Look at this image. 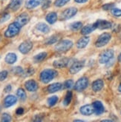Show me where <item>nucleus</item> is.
I'll list each match as a JSON object with an SVG mask.
<instances>
[{
  "instance_id": "1",
  "label": "nucleus",
  "mask_w": 121,
  "mask_h": 122,
  "mask_svg": "<svg viewBox=\"0 0 121 122\" xmlns=\"http://www.w3.org/2000/svg\"><path fill=\"white\" fill-rule=\"evenodd\" d=\"M58 75L57 71L53 69H46L41 72L40 73V80L42 83L47 84Z\"/></svg>"
},
{
  "instance_id": "2",
  "label": "nucleus",
  "mask_w": 121,
  "mask_h": 122,
  "mask_svg": "<svg viewBox=\"0 0 121 122\" xmlns=\"http://www.w3.org/2000/svg\"><path fill=\"white\" fill-rule=\"evenodd\" d=\"M73 47V42L71 40H62L55 46V50L58 53H66Z\"/></svg>"
},
{
  "instance_id": "3",
  "label": "nucleus",
  "mask_w": 121,
  "mask_h": 122,
  "mask_svg": "<svg viewBox=\"0 0 121 122\" xmlns=\"http://www.w3.org/2000/svg\"><path fill=\"white\" fill-rule=\"evenodd\" d=\"M20 27L14 21L8 25V29L5 32V36L7 38H12L16 36L20 31Z\"/></svg>"
},
{
  "instance_id": "4",
  "label": "nucleus",
  "mask_w": 121,
  "mask_h": 122,
  "mask_svg": "<svg viewBox=\"0 0 121 122\" xmlns=\"http://www.w3.org/2000/svg\"><path fill=\"white\" fill-rule=\"evenodd\" d=\"M111 38V36L109 33H104L101 34L98 37V39L95 43L96 47H102L106 45L109 42Z\"/></svg>"
},
{
  "instance_id": "5",
  "label": "nucleus",
  "mask_w": 121,
  "mask_h": 122,
  "mask_svg": "<svg viewBox=\"0 0 121 122\" xmlns=\"http://www.w3.org/2000/svg\"><path fill=\"white\" fill-rule=\"evenodd\" d=\"M88 86V79L87 77H82L76 82L74 89L77 91H82Z\"/></svg>"
},
{
  "instance_id": "6",
  "label": "nucleus",
  "mask_w": 121,
  "mask_h": 122,
  "mask_svg": "<svg viewBox=\"0 0 121 122\" xmlns=\"http://www.w3.org/2000/svg\"><path fill=\"white\" fill-rule=\"evenodd\" d=\"M114 57V51L112 50H107L104 51L99 56V61L100 64H105L109 62Z\"/></svg>"
},
{
  "instance_id": "7",
  "label": "nucleus",
  "mask_w": 121,
  "mask_h": 122,
  "mask_svg": "<svg viewBox=\"0 0 121 122\" xmlns=\"http://www.w3.org/2000/svg\"><path fill=\"white\" fill-rule=\"evenodd\" d=\"M29 15L27 13H22L19 14V15L16 17L15 19V22L20 27H22L24 25H25L28 21H29Z\"/></svg>"
},
{
  "instance_id": "8",
  "label": "nucleus",
  "mask_w": 121,
  "mask_h": 122,
  "mask_svg": "<svg viewBox=\"0 0 121 122\" xmlns=\"http://www.w3.org/2000/svg\"><path fill=\"white\" fill-rule=\"evenodd\" d=\"M85 65V61H78L74 62L72 67L69 69V72L71 74H75L77 73L78 72L80 71Z\"/></svg>"
},
{
  "instance_id": "9",
  "label": "nucleus",
  "mask_w": 121,
  "mask_h": 122,
  "mask_svg": "<svg viewBox=\"0 0 121 122\" xmlns=\"http://www.w3.org/2000/svg\"><path fill=\"white\" fill-rule=\"evenodd\" d=\"M33 47L32 42L30 41H25L21 44L19 47V51L22 54H26L29 53V51Z\"/></svg>"
},
{
  "instance_id": "10",
  "label": "nucleus",
  "mask_w": 121,
  "mask_h": 122,
  "mask_svg": "<svg viewBox=\"0 0 121 122\" xmlns=\"http://www.w3.org/2000/svg\"><path fill=\"white\" fill-rule=\"evenodd\" d=\"M77 13V9L76 8H69L63 11L62 13V17L63 19H69L76 15Z\"/></svg>"
},
{
  "instance_id": "11",
  "label": "nucleus",
  "mask_w": 121,
  "mask_h": 122,
  "mask_svg": "<svg viewBox=\"0 0 121 122\" xmlns=\"http://www.w3.org/2000/svg\"><path fill=\"white\" fill-rule=\"evenodd\" d=\"M97 28H99L100 30H105V29H109V28L111 27L112 24L109 21L105 20H97L94 23Z\"/></svg>"
},
{
  "instance_id": "12",
  "label": "nucleus",
  "mask_w": 121,
  "mask_h": 122,
  "mask_svg": "<svg viewBox=\"0 0 121 122\" xmlns=\"http://www.w3.org/2000/svg\"><path fill=\"white\" fill-rule=\"evenodd\" d=\"M25 87L28 91L34 92L38 89V84L37 83V81L35 80L31 79V80L27 81L25 83Z\"/></svg>"
},
{
  "instance_id": "13",
  "label": "nucleus",
  "mask_w": 121,
  "mask_h": 122,
  "mask_svg": "<svg viewBox=\"0 0 121 122\" xmlns=\"http://www.w3.org/2000/svg\"><path fill=\"white\" fill-rule=\"evenodd\" d=\"M17 102V98L16 96H14L13 95H9L8 96H6L5 100H4V106L6 108L10 107L13 106L14 104H16Z\"/></svg>"
},
{
  "instance_id": "14",
  "label": "nucleus",
  "mask_w": 121,
  "mask_h": 122,
  "mask_svg": "<svg viewBox=\"0 0 121 122\" xmlns=\"http://www.w3.org/2000/svg\"><path fill=\"white\" fill-rule=\"evenodd\" d=\"M69 63V59L68 58H62L59 60H56L54 61V66L56 68H63L66 67Z\"/></svg>"
},
{
  "instance_id": "15",
  "label": "nucleus",
  "mask_w": 121,
  "mask_h": 122,
  "mask_svg": "<svg viewBox=\"0 0 121 122\" xmlns=\"http://www.w3.org/2000/svg\"><path fill=\"white\" fill-rule=\"evenodd\" d=\"M45 0H26L25 1V7L28 9H33L37 8V6L41 5Z\"/></svg>"
},
{
  "instance_id": "16",
  "label": "nucleus",
  "mask_w": 121,
  "mask_h": 122,
  "mask_svg": "<svg viewBox=\"0 0 121 122\" xmlns=\"http://www.w3.org/2000/svg\"><path fill=\"white\" fill-rule=\"evenodd\" d=\"M80 111L82 115H84V116H90V115L93 114L94 112L93 105H91V104L82 106V107H80Z\"/></svg>"
},
{
  "instance_id": "17",
  "label": "nucleus",
  "mask_w": 121,
  "mask_h": 122,
  "mask_svg": "<svg viewBox=\"0 0 121 122\" xmlns=\"http://www.w3.org/2000/svg\"><path fill=\"white\" fill-rule=\"evenodd\" d=\"M22 2L23 0H11L8 5V8L13 11H16L20 8Z\"/></svg>"
},
{
  "instance_id": "18",
  "label": "nucleus",
  "mask_w": 121,
  "mask_h": 122,
  "mask_svg": "<svg viewBox=\"0 0 121 122\" xmlns=\"http://www.w3.org/2000/svg\"><path fill=\"white\" fill-rule=\"evenodd\" d=\"M93 107H94V112L97 115H101L104 112V107L102 104V102L97 101L94 102L93 103Z\"/></svg>"
},
{
  "instance_id": "19",
  "label": "nucleus",
  "mask_w": 121,
  "mask_h": 122,
  "mask_svg": "<svg viewBox=\"0 0 121 122\" xmlns=\"http://www.w3.org/2000/svg\"><path fill=\"white\" fill-rule=\"evenodd\" d=\"M95 29H97V27L95 24H91V25H85V27H82L81 29V34L82 35H88L91 33V32H93Z\"/></svg>"
},
{
  "instance_id": "20",
  "label": "nucleus",
  "mask_w": 121,
  "mask_h": 122,
  "mask_svg": "<svg viewBox=\"0 0 121 122\" xmlns=\"http://www.w3.org/2000/svg\"><path fill=\"white\" fill-rule=\"evenodd\" d=\"M89 40H90V38L88 36H84V37L80 38L77 42V45H76L77 47L79 49H82V48L85 47L88 44Z\"/></svg>"
},
{
  "instance_id": "21",
  "label": "nucleus",
  "mask_w": 121,
  "mask_h": 122,
  "mask_svg": "<svg viewBox=\"0 0 121 122\" xmlns=\"http://www.w3.org/2000/svg\"><path fill=\"white\" fill-rule=\"evenodd\" d=\"M62 87V85L61 83H54L48 87V92L49 93H54L61 90Z\"/></svg>"
},
{
  "instance_id": "22",
  "label": "nucleus",
  "mask_w": 121,
  "mask_h": 122,
  "mask_svg": "<svg viewBox=\"0 0 121 122\" xmlns=\"http://www.w3.org/2000/svg\"><path fill=\"white\" fill-rule=\"evenodd\" d=\"M17 60V56L15 53H9L6 55L5 61L7 64H14Z\"/></svg>"
},
{
  "instance_id": "23",
  "label": "nucleus",
  "mask_w": 121,
  "mask_h": 122,
  "mask_svg": "<svg viewBox=\"0 0 121 122\" xmlns=\"http://www.w3.org/2000/svg\"><path fill=\"white\" fill-rule=\"evenodd\" d=\"M45 19L49 24L53 25L56 22V20H57V14H56V13H55V12L49 13L47 14Z\"/></svg>"
},
{
  "instance_id": "24",
  "label": "nucleus",
  "mask_w": 121,
  "mask_h": 122,
  "mask_svg": "<svg viewBox=\"0 0 121 122\" xmlns=\"http://www.w3.org/2000/svg\"><path fill=\"white\" fill-rule=\"evenodd\" d=\"M103 81L101 79H97L92 83V90L94 92H98L103 87Z\"/></svg>"
},
{
  "instance_id": "25",
  "label": "nucleus",
  "mask_w": 121,
  "mask_h": 122,
  "mask_svg": "<svg viewBox=\"0 0 121 122\" xmlns=\"http://www.w3.org/2000/svg\"><path fill=\"white\" fill-rule=\"evenodd\" d=\"M36 28L40 32L43 33H48L50 31V28L49 27L45 24V23H38L36 26Z\"/></svg>"
},
{
  "instance_id": "26",
  "label": "nucleus",
  "mask_w": 121,
  "mask_h": 122,
  "mask_svg": "<svg viewBox=\"0 0 121 122\" xmlns=\"http://www.w3.org/2000/svg\"><path fill=\"white\" fill-rule=\"evenodd\" d=\"M16 95L19 97V98L21 100V101H25V99L27 98L26 93L25 92V90L22 88H19L16 91Z\"/></svg>"
},
{
  "instance_id": "27",
  "label": "nucleus",
  "mask_w": 121,
  "mask_h": 122,
  "mask_svg": "<svg viewBox=\"0 0 121 122\" xmlns=\"http://www.w3.org/2000/svg\"><path fill=\"white\" fill-rule=\"evenodd\" d=\"M81 27H82V23L81 21H77V22L72 24L70 26L71 30L73 31H77L78 30L81 29Z\"/></svg>"
},
{
  "instance_id": "28",
  "label": "nucleus",
  "mask_w": 121,
  "mask_h": 122,
  "mask_svg": "<svg viewBox=\"0 0 121 122\" xmlns=\"http://www.w3.org/2000/svg\"><path fill=\"white\" fill-rule=\"evenodd\" d=\"M72 92L71 91H68L66 93L65 99H64V101H63V104L68 106L71 103V102H72Z\"/></svg>"
},
{
  "instance_id": "29",
  "label": "nucleus",
  "mask_w": 121,
  "mask_h": 122,
  "mask_svg": "<svg viewBox=\"0 0 121 122\" xmlns=\"http://www.w3.org/2000/svg\"><path fill=\"white\" fill-rule=\"evenodd\" d=\"M47 56V53L46 52H42L39 54H37V56H34V60L36 61L37 62H39L43 61Z\"/></svg>"
},
{
  "instance_id": "30",
  "label": "nucleus",
  "mask_w": 121,
  "mask_h": 122,
  "mask_svg": "<svg viewBox=\"0 0 121 122\" xmlns=\"http://www.w3.org/2000/svg\"><path fill=\"white\" fill-rule=\"evenodd\" d=\"M57 102H58V97L56 96H54L50 97L48 99V104L50 107H53L54 105H55L56 104Z\"/></svg>"
},
{
  "instance_id": "31",
  "label": "nucleus",
  "mask_w": 121,
  "mask_h": 122,
  "mask_svg": "<svg viewBox=\"0 0 121 122\" xmlns=\"http://www.w3.org/2000/svg\"><path fill=\"white\" fill-rule=\"evenodd\" d=\"M12 71L14 74L20 76V75H23L24 73V70L22 69V67H15L12 69Z\"/></svg>"
},
{
  "instance_id": "32",
  "label": "nucleus",
  "mask_w": 121,
  "mask_h": 122,
  "mask_svg": "<svg viewBox=\"0 0 121 122\" xmlns=\"http://www.w3.org/2000/svg\"><path fill=\"white\" fill-rule=\"evenodd\" d=\"M69 1L70 0H56L54 2V5L56 7H62Z\"/></svg>"
},
{
  "instance_id": "33",
  "label": "nucleus",
  "mask_w": 121,
  "mask_h": 122,
  "mask_svg": "<svg viewBox=\"0 0 121 122\" xmlns=\"http://www.w3.org/2000/svg\"><path fill=\"white\" fill-rule=\"evenodd\" d=\"M57 40H58V36H52L51 37H50L47 40L46 44L47 45H52V44H54V43L57 41Z\"/></svg>"
},
{
  "instance_id": "34",
  "label": "nucleus",
  "mask_w": 121,
  "mask_h": 122,
  "mask_svg": "<svg viewBox=\"0 0 121 122\" xmlns=\"http://www.w3.org/2000/svg\"><path fill=\"white\" fill-rule=\"evenodd\" d=\"M1 121L2 122H9L11 121V117L8 113H3L1 118Z\"/></svg>"
},
{
  "instance_id": "35",
  "label": "nucleus",
  "mask_w": 121,
  "mask_h": 122,
  "mask_svg": "<svg viewBox=\"0 0 121 122\" xmlns=\"http://www.w3.org/2000/svg\"><path fill=\"white\" fill-rule=\"evenodd\" d=\"M73 86H74V81L72 79L67 80L64 83V88H66V89H71Z\"/></svg>"
},
{
  "instance_id": "36",
  "label": "nucleus",
  "mask_w": 121,
  "mask_h": 122,
  "mask_svg": "<svg viewBox=\"0 0 121 122\" xmlns=\"http://www.w3.org/2000/svg\"><path fill=\"white\" fill-rule=\"evenodd\" d=\"M111 13L116 17L121 16V10L119 8H113L111 9Z\"/></svg>"
},
{
  "instance_id": "37",
  "label": "nucleus",
  "mask_w": 121,
  "mask_h": 122,
  "mask_svg": "<svg viewBox=\"0 0 121 122\" xmlns=\"http://www.w3.org/2000/svg\"><path fill=\"white\" fill-rule=\"evenodd\" d=\"M114 7H115V4L114 3H108V4H105L103 6V9L104 10H109L113 9Z\"/></svg>"
},
{
  "instance_id": "38",
  "label": "nucleus",
  "mask_w": 121,
  "mask_h": 122,
  "mask_svg": "<svg viewBox=\"0 0 121 122\" xmlns=\"http://www.w3.org/2000/svg\"><path fill=\"white\" fill-rule=\"evenodd\" d=\"M8 71L6 70H2L0 72V81H4L7 78V76H8Z\"/></svg>"
},
{
  "instance_id": "39",
  "label": "nucleus",
  "mask_w": 121,
  "mask_h": 122,
  "mask_svg": "<svg viewBox=\"0 0 121 122\" xmlns=\"http://www.w3.org/2000/svg\"><path fill=\"white\" fill-rule=\"evenodd\" d=\"M10 17H11V16H10L9 13H6V14H5V15H3L1 17V19H0V24L5 22L6 21H8L10 19Z\"/></svg>"
},
{
  "instance_id": "40",
  "label": "nucleus",
  "mask_w": 121,
  "mask_h": 122,
  "mask_svg": "<svg viewBox=\"0 0 121 122\" xmlns=\"http://www.w3.org/2000/svg\"><path fill=\"white\" fill-rule=\"evenodd\" d=\"M34 70L33 68H29V69H28L25 72L24 71V73L23 75H25V76H31L34 73Z\"/></svg>"
},
{
  "instance_id": "41",
  "label": "nucleus",
  "mask_w": 121,
  "mask_h": 122,
  "mask_svg": "<svg viewBox=\"0 0 121 122\" xmlns=\"http://www.w3.org/2000/svg\"><path fill=\"white\" fill-rule=\"evenodd\" d=\"M50 4H51V0H45V3L43 5V6H42V8H47L49 7Z\"/></svg>"
},
{
  "instance_id": "42",
  "label": "nucleus",
  "mask_w": 121,
  "mask_h": 122,
  "mask_svg": "<svg viewBox=\"0 0 121 122\" xmlns=\"http://www.w3.org/2000/svg\"><path fill=\"white\" fill-rule=\"evenodd\" d=\"M23 112H24V109L22 108V107H19V108H17L16 110V113L17 115H19V116H20V115L23 114Z\"/></svg>"
},
{
  "instance_id": "43",
  "label": "nucleus",
  "mask_w": 121,
  "mask_h": 122,
  "mask_svg": "<svg viewBox=\"0 0 121 122\" xmlns=\"http://www.w3.org/2000/svg\"><path fill=\"white\" fill-rule=\"evenodd\" d=\"M11 84H8V85H7L6 87H5V90H4V91H5V92H6V93H8V92H11Z\"/></svg>"
},
{
  "instance_id": "44",
  "label": "nucleus",
  "mask_w": 121,
  "mask_h": 122,
  "mask_svg": "<svg viewBox=\"0 0 121 122\" xmlns=\"http://www.w3.org/2000/svg\"><path fill=\"white\" fill-rule=\"evenodd\" d=\"M74 1L76 2H77V3H80V4H82V3H85V2H87L88 0H74Z\"/></svg>"
},
{
  "instance_id": "45",
  "label": "nucleus",
  "mask_w": 121,
  "mask_h": 122,
  "mask_svg": "<svg viewBox=\"0 0 121 122\" xmlns=\"http://www.w3.org/2000/svg\"><path fill=\"white\" fill-rule=\"evenodd\" d=\"M118 60H119V61L121 63V53H120V54L119 56H118Z\"/></svg>"
},
{
  "instance_id": "46",
  "label": "nucleus",
  "mask_w": 121,
  "mask_h": 122,
  "mask_svg": "<svg viewBox=\"0 0 121 122\" xmlns=\"http://www.w3.org/2000/svg\"><path fill=\"white\" fill-rule=\"evenodd\" d=\"M118 90H119V92H121V84L119 85V87H118Z\"/></svg>"
},
{
  "instance_id": "47",
  "label": "nucleus",
  "mask_w": 121,
  "mask_h": 122,
  "mask_svg": "<svg viewBox=\"0 0 121 122\" xmlns=\"http://www.w3.org/2000/svg\"><path fill=\"white\" fill-rule=\"evenodd\" d=\"M102 121H111V120H103Z\"/></svg>"
}]
</instances>
